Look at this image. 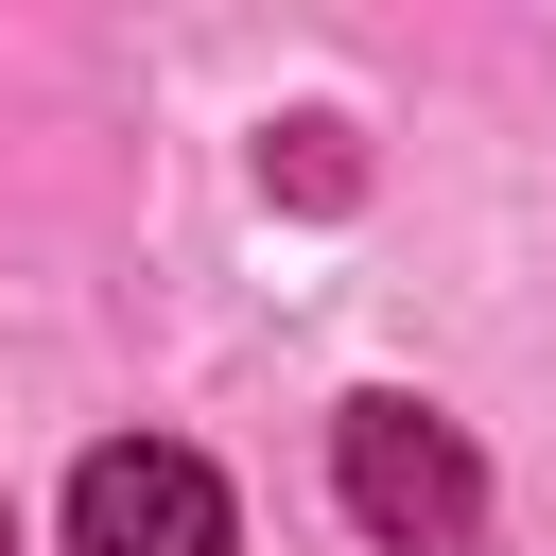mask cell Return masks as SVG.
<instances>
[{"instance_id": "cell-1", "label": "cell", "mask_w": 556, "mask_h": 556, "mask_svg": "<svg viewBox=\"0 0 556 556\" xmlns=\"http://www.w3.org/2000/svg\"><path fill=\"white\" fill-rule=\"evenodd\" d=\"M330 486H348V521H365L382 556H452V539L486 521V452H469L434 400H348V417H330Z\"/></svg>"}, {"instance_id": "cell-3", "label": "cell", "mask_w": 556, "mask_h": 556, "mask_svg": "<svg viewBox=\"0 0 556 556\" xmlns=\"http://www.w3.org/2000/svg\"><path fill=\"white\" fill-rule=\"evenodd\" d=\"M0 556H17V504H0Z\"/></svg>"}, {"instance_id": "cell-2", "label": "cell", "mask_w": 556, "mask_h": 556, "mask_svg": "<svg viewBox=\"0 0 556 556\" xmlns=\"http://www.w3.org/2000/svg\"><path fill=\"white\" fill-rule=\"evenodd\" d=\"M70 556H226V469L174 434H104L70 469Z\"/></svg>"}]
</instances>
